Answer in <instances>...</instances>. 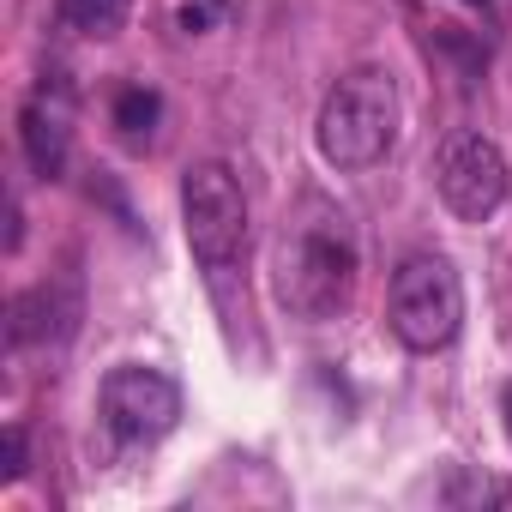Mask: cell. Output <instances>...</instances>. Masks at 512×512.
Returning <instances> with one entry per match:
<instances>
[{
	"instance_id": "obj_1",
	"label": "cell",
	"mask_w": 512,
	"mask_h": 512,
	"mask_svg": "<svg viewBox=\"0 0 512 512\" xmlns=\"http://www.w3.org/2000/svg\"><path fill=\"white\" fill-rule=\"evenodd\" d=\"M272 296L290 320H308V326H326L350 308V296H356V229L332 199L308 193L284 217V229L272 241Z\"/></svg>"
},
{
	"instance_id": "obj_2",
	"label": "cell",
	"mask_w": 512,
	"mask_h": 512,
	"mask_svg": "<svg viewBox=\"0 0 512 512\" xmlns=\"http://www.w3.org/2000/svg\"><path fill=\"white\" fill-rule=\"evenodd\" d=\"M398 85L392 73L380 67H356L344 73L326 103H320V121H314V139H320V157L344 175L356 169H374L392 145H398Z\"/></svg>"
},
{
	"instance_id": "obj_3",
	"label": "cell",
	"mask_w": 512,
	"mask_h": 512,
	"mask_svg": "<svg viewBox=\"0 0 512 512\" xmlns=\"http://www.w3.org/2000/svg\"><path fill=\"white\" fill-rule=\"evenodd\" d=\"M386 314H392V332H398L404 350H416V356L446 350L464 326V284H458L452 260H440V253H410L392 272Z\"/></svg>"
},
{
	"instance_id": "obj_4",
	"label": "cell",
	"mask_w": 512,
	"mask_h": 512,
	"mask_svg": "<svg viewBox=\"0 0 512 512\" xmlns=\"http://www.w3.org/2000/svg\"><path fill=\"white\" fill-rule=\"evenodd\" d=\"M181 235L205 272H229L247 247V193L229 163H187L181 175Z\"/></svg>"
},
{
	"instance_id": "obj_5",
	"label": "cell",
	"mask_w": 512,
	"mask_h": 512,
	"mask_svg": "<svg viewBox=\"0 0 512 512\" xmlns=\"http://www.w3.org/2000/svg\"><path fill=\"white\" fill-rule=\"evenodd\" d=\"M97 410H103V428H109L121 446H157V440L181 422V386H175L163 368L121 362V368L103 374Z\"/></svg>"
},
{
	"instance_id": "obj_6",
	"label": "cell",
	"mask_w": 512,
	"mask_h": 512,
	"mask_svg": "<svg viewBox=\"0 0 512 512\" xmlns=\"http://www.w3.org/2000/svg\"><path fill=\"white\" fill-rule=\"evenodd\" d=\"M434 187H440V205L458 223H488L512 193V169H506V157H500V145L488 133H458L440 151Z\"/></svg>"
},
{
	"instance_id": "obj_7",
	"label": "cell",
	"mask_w": 512,
	"mask_h": 512,
	"mask_svg": "<svg viewBox=\"0 0 512 512\" xmlns=\"http://www.w3.org/2000/svg\"><path fill=\"white\" fill-rule=\"evenodd\" d=\"M73 320H79V296L67 284H37L13 302V320H7V338L19 350L31 344H67L73 338Z\"/></svg>"
},
{
	"instance_id": "obj_8",
	"label": "cell",
	"mask_w": 512,
	"mask_h": 512,
	"mask_svg": "<svg viewBox=\"0 0 512 512\" xmlns=\"http://www.w3.org/2000/svg\"><path fill=\"white\" fill-rule=\"evenodd\" d=\"M19 139H25V157L43 181H55L67 169V115L49 103V97H31L25 115H19Z\"/></svg>"
},
{
	"instance_id": "obj_9",
	"label": "cell",
	"mask_w": 512,
	"mask_h": 512,
	"mask_svg": "<svg viewBox=\"0 0 512 512\" xmlns=\"http://www.w3.org/2000/svg\"><path fill=\"white\" fill-rule=\"evenodd\" d=\"M133 13V0H61V25L79 31V37H115Z\"/></svg>"
},
{
	"instance_id": "obj_10",
	"label": "cell",
	"mask_w": 512,
	"mask_h": 512,
	"mask_svg": "<svg viewBox=\"0 0 512 512\" xmlns=\"http://www.w3.org/2000/svg\"><path fill=\"white\" fill-rule=\"evenodd\" d=\"M115 127H121V139H151V127H157V97L145 91V85H127L121 97H115Z\"/></svg>"
},
{
	"instance_id": "obj_11",
	"label": "cell",
	"mask_w": 512,
	"mask_h": 512,
	"mask_svg": "<svg viewBox=\"0 0 512 512\" xmlns=\"http://www.w3.org/2000/svg\"><path fill=\"white\" fill-rule=\"evenodd\" d=\"M223 19V0H181L175 7V25L187 31V37H199V31H211Z\"/></svg>"
},
{
	"instance_id": "obj_12",
	"label": "cell",
	"mask_w": 512,
	"mask_h": 512,
	"mask_svg": "<svg viewBox=\"0 0 512 512\" xmlns=\"http://www.w3.org/2000/svg\"><path fill=\"white\" fill-rule=\"evenodd\" d=\"M0 476L7 482L25 476V428H7V464H0Z\"/></svg>"
},
{
	"instance_id": "obj_13",
	"label": "cell",
	"mask_w": 512,
	"mask_h": 512,
	"mask_svg": "<svg viewBox=\"0 0 512 512\" xmlns=\"http://www.w3.org/2000/svg\"><path fill=\"white\" fill-rule=\"evenodd\" d=\"M500 416H506V440H512V380H506V392H500Z\"/></svg>"
},
{
	"instance_id": "obj_14",
	"label": "cell",
	"mask_w": 512,
	"mask_h": 512,
	"mask_svg": "<svg viewBox=\"0 0 512 512\" xmlns=\"http://www.w3.org/2000/svg\"><path fill=\"white\" fill-rule=\"evenodd\" d=\"M470 7H488V0H470Z\"/></svg>"
}]
</instances>
